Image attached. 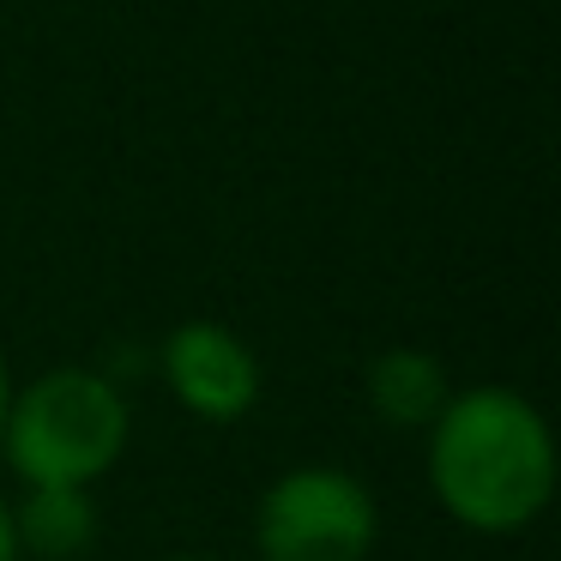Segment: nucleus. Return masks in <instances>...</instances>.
I'll return each instance as SVG.
<instances>
[{"instance_id": "4", "label": "nucleus", "mask_w": 561, "mask_h": 561, "mask_svg": "<svg viewBox=\"0 0 561 561\" xmlns=\"http://www.w3.org/2000/svg\"><path fill=\"white\" fill-rule=\"evenodd\" d=\"M158 375L175 392V404L194 423H211V428L242 423L260 404V392H266V368H260L254 344L236 327H224V320H182V327H170L158 344Z\"/></svg>"}, {"instance_id": "5", "label": "nucleus", "mask_w": 561, "mask_h": 561, "mask_svg": "<svg viewBox=\"0 0 561 561\" xmlns=\"http://www.w3.org/2000/svg\"><path fill=\"white\" fill-rule=\"evenodd\" d=\"M453 392L459 387H453L447 363L435 351H423V344H387L363 368V399L387 428H428L447 411Z\"/></svg>"}, {"instance_id": "8", "label": "nucleus", "mask_w": 561, "mask_h": 561, "mask_svg": "<svg viewBox=\"0 0 561 561\" xmlns=\"http://www.w3.org/2000/svg\"><path fill=\"white\" fill-rule=\"evenodd\" d=\"M7 399H13V363H7V344H0V423H7Z\"/></svg>"}, {"instance_id": "6", "label": "nucleus", "mask_w": 561, "mask_h": 561, "mask_svg": "<svg viewBox=\"0 0 561 561\" xmlns=\"http://www.w3.org/2000/svg\"><path fill=\"white\" fill-rule=\"evenodd\" d=\"M13 507L19 556L25 561H85L98 549V507L91 489H25Z\"/></svg>"}, {"instance_id": "9", "label": "nucleus", "mask_w": 561, "mask_h": 561, "mask_svg": "<svg viewBox=\"0 0 561 561\" xmlns=\"http://www.w3.org/2000/svg\"><path fill=\"white\" fill-rule=\"evenodd\" d=\"M170 561H211V556H170Z\"/></svg>"}, {"instance_id": "1", "label": "nucleus", "mask_w": 561, "mask_h": 561, "mask_svg": "<svg viewBox=\"0 0 561 561\" xmlns=\"http://www.w3.org/2000/svg\"><path fill=\"white\" fill-rule=\"evenodd\" d=\"M428 435V489L440 513L477 537H513L556 501V435L549 416L513 387H465Z\"/></svg>"}, {"instance_id": "3", "label": "nucleus", "mask_w": 561, "mask_h": 561, "mask_svg": "<svg viewBox=\"0 0 561 561\" xmlns=\"http://www.w3.org/2000/svg\"><path fill=\"white\" fill-rule=\"evenodd\" d=\"M260 561H368L380 537V501L344 465H290L254 501Z\"/></svg>"}, {"instance_id": "7", "label": "nucleus", "mask_w": 561, "mask_h": 561, "mask_svg": "<svg viewBox=\"0 0 561 561\" xmlns=\"http://www.w3.org/2000/svg\"><path fill=\"white\" fill-rule=\"evenodd\" d=\"M0 561H25L19 556V531H13V507H7V495H0Z\"/></svg>"}, {"instance_id": "2", "label": "nucleus", "mask_w": 561, "mask_h": 561, "mask_svg": "<svg viewBox=\"0 0 561 561\" xmlns=\"http://www.w3.org/2000/svg\"><path fill=\"white\" fill-rule=\"evenodd\" d=\"M134 440V411L103 368L55 363L13 387L0 453L25 489H91L122 465Z\"/></svg>"}]
</instances>
